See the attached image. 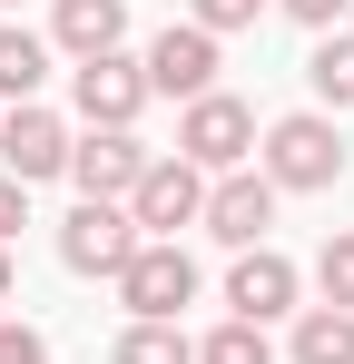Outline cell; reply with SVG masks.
<instances>
[{"mask_svg":"<svg viewBox=\"0 0 354 364\" xmlns=\"http://www.w3.org/2000/svg\"><path fill=\"white\" fill-rule=\"evenodd\" d=\"M266 0H197V30H246Z\"/></svg>","mask_w":354,"mask_h":364,"instance_id":"cell-19","label":"cell"},{"mask_svg":"<svg viewBox=\"0 0 354 364\" xmlns=\"http://www.w3.org/2000/svg\"><path fill=\"white\" fill-rule=\"evenodd\" d=\"M305 79H315L335 109H354V40H345V30H325V50L305 60Z\"/></svg>","mask_w":354,"mask_h":364,"instance_id":"cell-15","label":"cell"},{"mask_svg":"<svg viewBox=\"0 0 354 364\" xmlns=\"http://www.w3.org/2000/svg\"><path fill=\"white\" fill-rule=\"evenodd\" d=\"M69 178L89 187V197H128V187L148 178V158H138V138H128V128H89V138L69 148Z\"/></svg>","mask_w":354,"mask_h":364,"instance_id":"cell-7","label":"cell"},{"mask_svg":"<svg viewBox=\"0 0 354 364\" xmlns=\"http://www.w3.org/2000/svg\"><path fill=\"white\" fill-rule=\"evenodd\" d=\"M295 20H305V30H335V10H345V0H286Z\"/></svg>","mask_w":354,"mask_h":364,"instance_id":"cell-22","label":"cell"},{"mask_svg":"<svg viewBox=\"0 0 354 364\" xmlns=\"http://www.w3.org/2000/svg\"><path fill=\"white\" fill-rule=\"evenodd\" d=\"M118 30H128V10H118V0H59V40H69L79 60H109Z\"/></svg>","mask_w":354,"mask_h":364,"instance_id":"cell-12","label":"cell"},{"mask_svg":"<svg viewBox=\"0 0 354 364\" xmlns=\"http://www.w3.org/2000/svg\"><path fill=\"white\" fill-rule=\"evenodd\" d=\"M266 227H276V178H227V187H207V237L256 246Z\"/></svg>","mask_w":354,"mask_h":364,"instance_id":"cell-11","label":"cell"},{"mask_svg":"<svg viewBox=\"0 0 354 364\" xmlns=\"http://www.w3.org/2000/svg\"><path fill=\"white\" fill-rule=\"evenodd\" d=\"M295 364H354V315L345 305H315L295 325Z\"/></svg>","mask_w":354,"mask_h":364,"instance_id":"cell-13","label":"cell"},{"mask_svg":"<svg viewBox=\"0 0 354 364\" xmlns=\"http://www.w3.org/2000/svg\"><path fill=\"white\" fill-rule=\"evenodd\" d=\"M20 217H30V187H20V178H0V237H20Z\"/></svg>","mask_w":354,"mask_h":364,"instance_id":"cell-21","label":"cell"},{"mask_svg":"<svg viewBox=\"0 0 354 364\" xmlns=\"http://www.w3.org/2000/svg\"><path fill=\"white\" fill-rule=\"evenodd\" d=\"M207 79H217V30H158V50H148V89H168V99H207Z\"/></svg>","mask_w":354,"mask_h":364,"instance_id":"cell-5","label":"cell"},{"mask_svg":"<svg viewBox=\"0 0 354 364\" xmlns=\"http://www.w3.org/2000/svg\"><path fill=\"white\" fill-rule=\"evenodd\" d=\"M227 305L246 315V325L286 315V305H295V266L276 256V246H246V256H236V276H227Z\"/></svg>","mask_w":354,"mask_h":364,"instance_id":"cell-10","label":"cell"},{"mask_svg":"<svg viewBox=\"0 0 354 364\" xmlns=\"http://www.w3.org/2000/svg\"><path fill=\"white\" fill-rule=\"evenodd\" d=\"M138 99H148V69L138 60H79V109H89V128H128L138 119Z\"/></svg>","mask_w":354,"mask_h":364,"instance_id":"cell-8","label":"cell"},{"mask_svg":"<svg viewBox=\"0 0 354 364\" xmlns=\"http://www.w3.org/2000/svg\"><path fill=\"white\" fill-rule=\"evenodd\" d=\"M118 364H197V345H187L177 325H128V345H118Z\"/></svg>","mask_w":354,"mask_h":364,"instance_id":"cell-16","label":"cell"},{"mask_svg":"<svg viewBox=\"0 0 354 364\" xmlns=\"http://www.w3.org/2000/svg\"><path fill=\"white\" fill-rule=\"evenodd\" d=\"M0 286H10V256H0Z\"/></svg>","mask_w":354,"mask_h":364,"instance_id":"cell-23","label":"cell"},{"mask_svg":"<svg viewBox=\"0 0 354 364\" xmlns=\"http://www.w3.org/2000/svg\"><path fill=\"white\" fill-rule=\"evenodd\" d=\"M50 79V50L30 40V30H0V99H20L30 109V89Z\"/></svg>","mask_w":354,"mask_h":364,"instance_id":"cell-14","label":"cell"},{"mask_svg":"<svg viewBox=\"0 0 354 364\" xmlns=\"http://www.w3.org/2000/svg\"><path fill=\"white\" fill-rule=\"evenodd\" d=\"M0 364H50V345H40L30 325H0Z\"/></svg>","mask_w":354,"mask_h":364,"instance_id":"cell-20","label":"cell"},{"mask_svg":"<svg viewBox=\"0 0 354 364\" xmlns=\"http://www.w3.org/2000/svg\"><path fill=\"white\" fill-rule=\"evenodd\" d=\"M128 217H138V227H187V217H207V178H197L187 158H158L148 178L128 187Z\"/></svg>","mask_w":354,"mask_h":364,"instance_id":"cell-6","label":"cell"},{"mask_svg":"<svg viewBox=\"0 0 354 364\" xmlns=\"http://www.w3.org/2000/svg\"><path fill=\"white\" fill-rule=\"evenodd\" d=\"M197 364H276V355H266V335H256V325L236 315V325H217V335L197 345Z\"/></svg>","mask_w":354,"mask_h":364,"instance_id":"cell-17","label":"cell"},{"mask_svg":"<svg viewBox=\"0 0 354 364\" xmlns=\"http://www.w3.org/2000/svg\"><path fill=\"white\" fill-rule=\"evenodd\" d=\"M266 178H276V187H335V178H345V138H335L325 119H276Z\"/></svg>","mask_w":354,"mask_h":364,"instance_id":"cell-2","label":"cell"},{"mask_svg":"<svg viewBox=\"0 0 354 364\" xmlns=\"http://www.w3.org/2000/svg\"><path fill=\"white\" fill-rule=\"evenodd\" d=\"M0 158H10V178H59L69 168V128L50 119V109H20V119H0Z\"/></svg>","mask_w":354,"mask_h":364,"instance_id":"cell-9","label":"cell"},{"mask_svg":"<svg viewBox=\"0 0 354 364\" xmlns=\"http://www.w3.org/2000/svg\"><path fill=\"white\" fill-rule=\"evenodd\" d=\"M177 148H187V168H236L246 148H256V119L236 109V99H187V128H177Z\"/></svg>","mask_w":354,"mask_h":364,"instance_id":"cell-4","label":"cell"},{"mask_svg":"<svg viewBox=\"0 0 354 364\" xmlns=\"http://www.w3.org/2000/svg\"><path fill=\"white\" fill-rule=\"evenodd\" d=\"M315 276H325V305H354V237H325Z\"/></svg>","mask_w":354,"mask_h":364,"instance_id":"cell-18","label":"cell"},{"mask_svg":"<svg viewBox=\"0 0 354 364\" xmlns=\"http://www.w3.org/2000/svg\"><path fill=\"white\" fill-rule=\"evenodd\" d=\"M59 256H69L79 276H128V256H138V217H128L118 197H79V217L59 227Z\"/></svg>","mask_w":354,"mask_h":364,"instance_id":"cell-1","label":"cell"},{"mask_svg":"<svg viewBox=\"0 0 354 364\" xmlns=\"http://www.w3.org/2000/svg\"><path fill=\"white\" fill-rule=\"evenodd\" d=\"M118 296L138 305V325H177V305L197 296V266H187L177 246H138L128 276H118Z\"/></svg>","mask_w":354,"mask_h":364,"instance_id":"cell-3","label":"cell"}]
</instances>
